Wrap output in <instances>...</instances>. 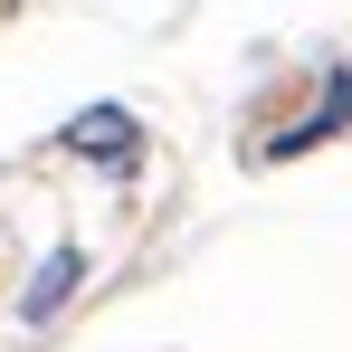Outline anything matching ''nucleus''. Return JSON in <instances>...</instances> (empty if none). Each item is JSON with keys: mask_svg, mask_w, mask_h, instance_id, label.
Returning <instances> with one entry per match:
<instances>
[{"mask_svg": "<svg viewBox=\"0 0 352 352\" xmlns=\"http://www.w3.org/2000/svg\"><path fill=\"white\" fill-rule=\"evenodd\" d=\"M67 286H76V248H58V257L38 267V286H29V305H19V314H29V324H48V314L67 305Z\"/></svg>", "mask_w": 352, "mask_h": 352, "instance_id": "nucleus-1", "label": "nucleus"}, {"mask_svg": "<svg viewBox=\"0 0 352 352\" xmlns=\"http://www.w3.org/2000/svg\"><path fill=\"white\" fill-rule=\"evenodd\" d=\"M67 143H76V153H133V115H86Z\"/></svg>", "mask_w": 352, "mask_h": 352, "instance_id": "nucleus-2", "label": "nucleus"}]
</instances>
